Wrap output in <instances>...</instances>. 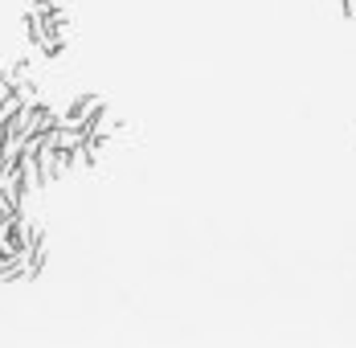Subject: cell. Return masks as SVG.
I'll return each instance as SVG.
<instances>
[{"label":"cell","mask_w":356,"mask_h":348,"mask_svg":"<svg viewBox=\"0 0 356 348\" xmlns=\"http://www.w3.org/2000/svg\"><path fill=\"white\" fill-rule=\"evenodd\" d=\"M37 45H41V54H45V58H58V54L66 49V29H49Z\"/></svg>","instance_id":"2"},{"label":"cell","mask_w":356,"mask_h":348,"mask_svg":"<svg viewBox=\"0 0 356 348\" xmlns=\"http://www.w3.org/2000/svg\"><path fill=\"white\" fill-rule=\"evenodd\" d=\"M340 4H344V17H348V21H356V0H340Z\"/></svg>","instance_id":"4"},{"label":"cell","mask_w":356,"mask_h":348,"mask_svg":"<svg viewBox=\"0 0 356 348\" xmlns=\"http://www.w3.org/2000/svg\"><path fill=\"white\" fill-rule=\"evenodd\" d=\"M99 111H103V103H99L95 95H86V99H78V103H74L70 111L62 115V123H74V127H86V123H90V119H95Z\"/></svg>","instance_id":"1"},{"label":"cell","mask_w":356,"mask_h":348,"mask_svg":"<svg viewBox=\"0 0 356 348\" xmlns=\"http://www.w3.org/2000/svg\"><path fill=\"white\" fill-rule=\"evenodd\" d=\"M13 90H17V86H13V74H0V103H4Z\"/></svg>","instance_id":"3"}]
</instances>
